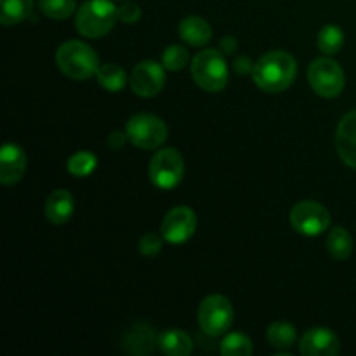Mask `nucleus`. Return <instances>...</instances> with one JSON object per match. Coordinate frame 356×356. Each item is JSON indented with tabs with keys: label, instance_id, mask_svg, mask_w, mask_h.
I'll return each instance as SVG.
<instances>
[{
	"label": "nucleus",
	"instance_id": "nucleus-21",
	"mask_svg": "<svg viewBox=\"0 0 356 356\" xmlns=\"http://www.w3.org/2000/svg\"><path fill=\"white\" fill-rule=\"evenodd\" d=\"M96 76H97V82L101 83V87L110 90V92H120V90L125 87V83H127L125 70L122 68V66L113 65V63L99 66Z\"/></svg>",
	"mask_w": 356,
	"mask_h": 356
},
{
	"label": "nucleus",
	"instance_id": "nucleus-11",
	"mask_svg": "<svg viewBox=\"0 0 356 356\" xmlns=\"http://www.w3.org/2000/svg\"><path fill=\"white\" fill-rule=\"evenodd\" d=\"M165 66L155 61H143L136 65L131 75V89L139 97H153L163 89Z\"/></svg>",
	"mask_w": 356,
	"mask_h": 356
},
{
	"label": "nucleus",
	"instance_id": "nucleus-10",
	"mask_svg": "<svg viewBox=\"0 0 356 356\" xmlns=\"http://www.w3.org/2000/svg\"><path fill=\"white\" fill-rule=\"evenodd\" d=\"M197 229V214L190 207H174L162 221V236L169 243L181 245L193 236Z\"/></svg>",
	"mask_w": 356,
	"mask_h": 356
},
{
	"label": "nucleus",
	"instance_id": "nucleus-28",
	"mask_svg": "<svg viewBox=\"0 0 356 356\" xmlns=\"http://www.w3.org/2000/svg\"><path fill=\"white\" fill-rule=\"evenodd\" d=\"M162 249V238L156 233H146L139 240V252L146 257H153Z\"/></svg>",
	"mask_w": 356,
	"mask_h": 356
},
{
	"label": "nucleus",
	"instance_id": "nucleus-32",
	"mask_svg": "<svg viewBox=\"0 0 356 356\" xmlns=\"http://www.w3.org/2000/svg\"><path fill=\"white\" fill-rule=\"evenodd\" d=\"M221 47L225 49L226 52H233L236 49V42L233 40L232 37H226V38H222V40H221Z\"/></svg>",
	"mask_w": 356,
	"mask_h": 356
},
{
	"label": "nucleus",
	"instance_id": "nucleus-5",
	"mask_svg": "<svg viewBox=\"0 0 356 356\" xmlns=\"http://www.w3.org/2000/svg\"><path fill=\"white\" fill-rule=\"evenodd\" d=\"M129 141L141 149L160 148L167 141L169 129L165 122L152 113H138L131 117L125 127Z\"/></svg>",
	"mask_w": 356,
	"mask_h": 356
},
{
	"label": "nucleus",
	"instance_id": "nucleus-20",
	"mask_svg": "<svg viewBox=\"0 0 356 356\" xmlns=\"http://www.w3.org/2000/svg\"><path fill=\"white\" fill-rule=\"evenodd\" d=\"M327 250H329V254L334 259H348L351 252H353V238L348 233V229L341 228V226L330 229L329 236H327Z\"/></svg>",
	"mask_w": 356,
	"mask_h": 356
},
{
	"label": "nucleus",
	"instance_id": "nucleus-16",
	"mask_svg": "<svg viewBox=\"0 0 356 356\" xmlns=\"http://www.w3.org/2000/svg\"><path fill=\"white\" fill-rule=\"evenodd\" d=\"M73 207H75L73 195L66 190H56L45 202V216L52 225H65L72 218Z\"/></svg>",
	"mask_w": 356,
	"mask_h": 356
},
{
	"label": "nucleus",
	"instance_id": "nucleus-29",
	"mask_svg": "<svg viewBox=\"0 0 356 356\" xmlns=\"http://www.w3.org/2000/svg\"><path fill=\"white\" fill-rule=\"evenodd\" d=\"M118 19H120L122 23L134 24L136 21L141 19V7H139L138 3L125 2L124 6L118 7Z\"/></svg>",
	"mask_w": 356,
	"mask_h": 356
},
{
	"label": "nucleus",
	"instance_id": "nucleus-7",
	"mask_svg": "<svg viewBox=\"0 0 356 356\" xmlns=\"http://www.w3.org/2000/svg\"><path fill=\"white\" fill-rule=\"evenodd\" d=\"M149 181L160 190H172L183 181L184 160L174 148H162L153 155L148 167Z\"/></svg>",
	"mask_w": 356,
	"mask_h": 356
},
{
	"label": "nucleus",
	"instance_id": "nucleus-14",
	"mask_svg": "<svg viewBox=\"0 0 356 356\" xmlns=\"http://www.w3.org/2000/svg\"><path fill=\"white\" fill-rule=\"evenodd\" d=\"M159 344V337L155 336V330L148 323H136L122 339V350L134 356H148L155 351Z\"/></svg>",
	"mask_w": 356,
	"mask_h": 356
},
{
	"label": "nucleus",
	"instance_id": "nucleus-22",
	"mask_svg": "<svg viewBox=\"0 0 356 356\" xmlns=\"http://www.w3.org/2000/svg\"><path fill=\"white\" fill-rule=\"evenodd\" d=\"M268 343L275 348V350H289L294 346L296 343V329L294 325L287 322H275L268 327Z\"/></svg>",
	"mask_w": 356,
	"mask_h": 356
},
{
	"label": "nucleus",
	"instance_id": "nucleus-15",
	"mask_svg": "<svg viewBox=\"0 0 356 356\" xmlns=\"http://www.w3.org/2000/svg\"><path fill=\"white\" fill-rule=\"evenodd\" d=\"M336 148L341 160L356 169V110L344 115L337 125Z\"/></svg>",
	"mask_w": 356,
	"mask_h": 356
},
{
	"label": "nucleus",
	"instance_id": "nucleus-30",
	"mask_svg": "<svg viewBox=\"0 0 356 356\" xmlns=\"http://www.w3.org/2000/svg\"><path fill=\"white\" fill-rule=\"evenodd\" d=\"M125 139H129L127 134H122V132H113V134H110V138H108V145L115 149H120L122 146H124Z\"/></svg>",
	"mask_w": 356,
	"mask_h": 356
},
{
	"label": "nucleus",
	"instance_id": "nucleus-25",
	"mask_svg": "<svg viewBox=\"0 0 356 356\" xmlns=\"http://www.w3.org/2000/svg\"><path fill=\"white\" fill-rule=\"evenodd\" d=\"M97 167V159L94 153L90 152H79L75 155H72L66 163V169L70 174H73L75 177H87L89 174L94 172V169Z\"/></svg>",
	"mask_w": 356,
	"mask_h": 356
},
{
	"label": "nucleus",
	"instance_id": "nucleus-8",
	"mask_svg": "<svg viewBox=\"0 0 356 356\" xmlns=\"http://www.w3.org/2000/svg\"><path fill=\"white\" fill-rule=\"evenodd\" d=\"M308 80L312 89L315 90L318 96L327 97H337L344 89V72L339 66V63H336L330 58H318L309 65L308 70Z\"/></svg>",
	"mask_w": 356,
	"mask_h": 356
},
{
	"label": "nucleus",
	"instance_id": "nucleus-6",
	"mask_svg": "<svg viewBox=\"0 0 356 356\" xmlns=\"http://www.w3.org/2000/svg\"><path fill=\"white\" fill-rule=\"evenodd\" d=\"M235 312L228 298L221 294L207 296L198 308V323L211 337H219L233 325Z\"/></svg>",
	"mask_w": 356,
	"mask_h": 356
},
{
	"label": "nucleus",
	"instance_id": "nucleus-13",
	"mask_svg": "<svg viewBox=\"0 0 356 356\" xmlns=\"http://www.w3.org/2000/svg\"><path fill=\"white\" fill-rule=\"evenodd\" d=\"M26 172V153L14 143H6L0 152V183L6 186L19 183Z\"/></svg>",
	"mask_w": 356,
	"mask_h": 356
},
{
	"label": "nucleus",
	"instance_id": "nucleus-18",
	"mask_svg": "<svg viewBox=\"0 0 356 356\" xmlns=\"http://www.w3.org/2000/svg\"><path fill=\"white\" fill-rule=\"evenodd\" d=\"M159 348L163 355L169 356H188L193 351V343L190 336L183 330L169 329L159 336Z\"/></svg>",
	"mask_w": 356,
	"mask_h": 356
},
{
	"label": "nucleus",
	"instance_id": "nucleus-3",
	"mask_svg": "<svg viewBox=\"0 0 356 356\" xmlns=\"http://www.w3.org/2000/svg\"><path fill=\"white\" fill-rule=\"evenodd\" d=\"M118 7L111 0H87L76 13V30L89 38H101L115 26Z\"/></svg>",
	"mask_w": 356,
	"mask_h": 356
},
{
	"label": "nucleus",
	"instance_id": "nucleus-17",
	"mask_svg": "<svg viewBox=\"0 0 356 356\" xmlns=\"http://www.w3.org/2000/svg\"><path fill=\"white\" fill-rule=\"evenodd\" d=\"M179 37L190 45H205L212 38V28L204 17L200 16H188L179 23Z\"/></svg>",
	"mask_w": 356,
	"mask_h": 356
},
{
	"label": "nucleus",
	"instance_id": "nucleus-19",
	"mask_svg": "<svg viewBox=\"0 0 356 356\" xmlns=\"http://www.w3.org/2000/svg\"><path fill=\"white\" fill-rule=\"evenodd\" d=\"M33 9V0H0V23L9 26L26 19Z\"/></svg>",
	"mask_w": 356,
	"mask_h": 356
},
{
	"label": "nucleus",
	"instance_id": "nucleus-31",
	"mask_svg": "<svg viewBox=\"0 0 356 356\" xmlns=\"http://www.w3.org/2000/svg\"><path fill=\"white\" fill-rule=\"evenodd\" d=\"M235 70L238 73H249L250 70H254V66H252V63L249 61V58L242 56V58H238L235 61Z\"/></svg>",
	"mask_w": 356,
	"mask_h": 356
},
{
	"label": "nucleus",
	"instance_id": "nucleus-9",
	"mask_svg": "<svg viewBox=\"0 0 356 356\" xmlns=\"http://www.w3.org/2000/svg\"><path fill=\"white\" fill-rule=\"evenodd\" d=\"M291 225L299 235L318 236L330 226V214L315 200H302L291 211Z\"/></svg>",
	"mask_w": 356,
	"mask_h": 356
},
{
	"label": "nucleus",
	"instance_id": "nucleus-4",
	"mask_svg": "<svg viewBox=\"0 0 356 356\" xmlns=\"http://www.w3.org/2000/svg\"><path fill=\"white\" fill-rule=\"evenodd\" d=\"M191 76L200 89L219 92L228 83V65L218 49L200 51L191 61Z\"/></svg>",
	"mask_w": 356,
	"mask_h": 356
},
{
	"label": "nucleus",
	"instance_id": "nucleus-23",
	"mask_svg": "<svg viewBox=\"0 0 356 356\" xmlns=\"http://www.w3.org/2000/svg\"><path fill=\"white\" fill-rule=\"evenodd\" d=\"M316 45L325 54H337L344 45V33L339 26L336 24H327L320 30L318 38H316Z\"/></svg>",
	"mask_w": 356,
	"mask_h": 356
},
{
	"label": "nucleus",
	"instance_id": "nucleus-2",
	"mask_svg": "<svg viewBox=\"0 0 356 356\" xmlns=\"http://www.w3.org/2000/svg\"><path fill=\"white\" fill-rule=\"evenodd\" d=\"M56 63L68 79L87 80L99 70V58L90 45L80 40H68L56 51Z\"/></svg>",
	"mask_w": 356,
	"mask_h": 356
},
{
	"label": "nucleus",
	"instance_id": "nucleus-26",
	"mask_svg": "<svg viewBox=\"0 0 356 356\" xmlns=\"http://www.w3.org/2000/svg\"><path fill=\"white\" fill-rule=\"evenodd\" d=\"M42 13L51 19H66L75 10V0H38Z\"/></svg>",
	"mask_w": 356,
	"mask_h": 356
},
{
	"label": "nucleus",
	"instance_id": "nucleus-1",
	"mask_svg": "<svg viewBox=\"0 0 356 356\" xmlns=\"http://www.w3.org/2000/svg\"><path fill=\"white\" fill-rule=\"evenodd\" d=\"M298 73V63L285 51H271L254 65L252 79L261 90L270 94L284 92L292 86Z\"/></svg>",
	"mask_w": 356,
	"mask_h": 356
},
{
	"label": "nucleus",
	"instance_id": "nucleus-27",
	"mask_svg": "<svg viewBox=\"0 0 356 356\" xmlns=\"http://www.w3.org/2000/svg\"><path fill=\"white\" fill-rule=\"evenodd\" d=\"M188 61H190V52L183 45H170L162 54V65L169 72H179V70H183L188 65Z\"/></svg>",
	"mask_w": 356,
	"mask_h": 356
},
{
	"label": "nucleus",
	"instance_id": "nucleus-24",
	"mask_svg": "<svg viewBox=\"0 0 356 356\" xmlns=\"http://www.w3.org/2000/svg\"><path fill=\"white\" fill-rule=\"evenodd\" d=\"M221 353L225 356H249L252 355V341L245 336V334L233 332L222 339L221 346H219Z\"/></svg>",
	"mask_w": 356,
	"mask_h": 356
},
{
	"label": "nucleus",
	"instance_id": "nucleus-12",
	"mask_svg": "<svg viewBox=\"0 0 356 356\" xmlns=\"http://www.w3.org/2000/svg\"><path fill=\"white\" fill-rule=\"evenodd\" d=\"M299 350L305 356H336L341 351V343L327 327H313L301 337Z\"/></svg>",
	"mask_w": 356,
	"mask_h": 356
}]
</instances>
